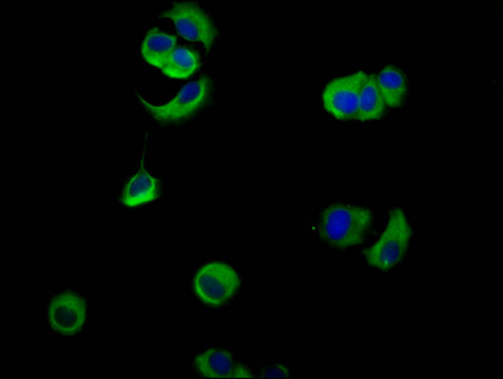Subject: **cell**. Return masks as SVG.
Segmentation results:
<instances>
[{"mask_svg": "<svg viewBox=\"0 0 503 379\" xmlns=\"http://www.w3.org/2000/svg\"><path fill=\"white\" fill-rule=\"evenodd\" d=\"M160 194L157 178L146 170L139 171L126 184L120 202L128 207H137L155 202Z\"/></svg>", "mask_w": 503, "mask_h": 379, "instance_id": "ba28073f", "label": "cell"}, {"mask_svg": "<svg viewBox=\"0 0 503 379\" xmlns=\"http://www.w3.org/2000/svg\"><path fill=\"white\" fill-rule=\"evenodd\" d=\"M200 66V58L196 52L186 47H178L171 55L162 73L170 79H186L196 73Z\"/></svg>", "mask_w": 503, "mask_h": 379, "instance_id": "4fadbf2b", "label": "cell"}, {"mask_svg": "<svg viewBox=\"0 0 503 379\" xmlns=\"http://www.w3.org/2000/svg\"><path fill=\"white\" fill-rule=\"evenodd\" d=\"M386 105L379 93L376 76H367L362 90H360L357 121H378L385 115Z\"/></svg>", "mask_w": 503, "mask_h": 379, "instance_id": "8fae6325", "label": "cell"}, {"mask_svg": "<svg viewBox=\"0 0 503 379\" xmlns=\"http://www.w3.org/2000/svg\"><path fill=\"white\" fill-rule=\"evenodd\" d=\"M373 214L369 207L333 205L321 214L320 234L337 248H350L360 244L371 228Z\"/></svg>", "mask_w": 503, "mask_h": 379, "instance_id": "6da1fadb", "label": "cell"}, {"mask_svg": "<svg viewBox=\"0 0 503 379\" xmlns=\"http://www.w3.org/2000/svg\"><path fill=\"white\" fill-rule=\"evenodd\" d=\"M411 235L407 214L400 207H395L389 213L384 233L366 252L367 264L379 271L396 267L407 254Z\"/></svg>", "mask_w": 503, "mask_h": 379, "instance_id": "7a4b0ae2", "label": "cell"}, {"mask_svg": "<svg viewBox=\"0 0 503 379\" xmlns=\"http://www.w3.org/2000/svg\"><path fill=\"white\" fill-rule=\"evenodd\" d=\"M197 374L206 378H230L235 369L233 356L220 348L206 349L195 359Z\"/></svg>", "mask_w": 503, "mask_h": 379, "instance_id": "30bf717a", "label": "cell"}, {"mask_svg": "<svg viewBox=\"0 0 503 379\" xmlns=\"http://www.w3.org/2000/svg\"><path fill=\"white\" fill-rule=\"evenodd\" d=\"M233 378H252L253 374L252 372L249 371V368H246L245 364H238L235 365V369H233Z\"/></svg>", "mask_w": 503, "mask_h": 379, "instance_id": "9a60e30c", "label": "cell"}, {"mask_svg": "<svg viewBox=\"0 0 503 379\" xmlns=\"http://www.w3.org/2000/svg\"><path fill=\"white\" fill-rule=\"evenodd\" d=\"M212 90V81L209 77H201L200 80L186 84L171 102L166 104H154L148 102L141 95L137 98L144 105V109L156 122L166 125V123H177L191 118L204 105L209 98Z\"/></svg>", "mask_w": 503, "mask_h": 379, "instance_id": "277c9868", "label": "cell"}, {"mask_svg": "<svg viewBox=\"0 0 503 379\" xmlns=\"http://www.w3.org/2000/svg\"><path fill=\"white\" fill-rule=\"evenodd\" d=\"M176 38L174 35L165 34L160 29L154 28L146 35L142 44V56L146 63L157 69H164L165 65L170 60L171 55L176 50Z\"/></svg>", "mask_w": 503, "mask_h": 379, "instance_id": "9c48e42d", "label": "cell"}, {"mask_svg": "<svg viewBox=\"0 0 503 379\" xmlns=\"http://www.w3.org/2000/svg\"><path fill=\"white\" fill-rule=\"evenodd\" d=\"M240 276L235 267L226 262L212 261L201 265L194 276V293L207 306L220 307L238 293Z\"/></svg>", "mask_w": 503, "mask_h": 379, "instance_id": "3957f363", "label": "cell"}, {"mask_svg": "<svg viewBox=\"0 0 503 379\" xmlns=\"http://www.w3.org/2000/svg\"><path fill=\"white\" fill-rule=\"evenodd\" d=\"M264 377H290V369L285 367L282 364L271 365V367L266 368Z\"/></svg>", "mask_w": 503, "mask_h": 379, "instance_id": "5bb4252c", "label": "cell"}, {"mask_svg": "<svg viewBox=\"0 0 503 379\" xmlns=\"http://www.w3.org/2000/svg\"><path fill=\"white\" fill-rule=\"evenodd\" d=\"M165 17L174 21L178 34L187 41L200 42L206 48L216 42V25L196 3H177L165 13Z\"/></svg>", "mask_w": 503, "mask_h": 379, "instance_id": "5b68a950", "label": "cell"}, {"mask_svg": "<svg viewBox=\"0 0 503 379\" xmlns=\"http://www.w3.org/2000/svg\"><path fill=\"white\" fill-rule=\"evenodd\" d=\"M367 76L368 75L366 74L357 73L330 81L323 93V104L327 112L339 121L356 118L360 90Z\"/></svg>", "mask_w": 503, "mask_h": 379, "instance_id": "52a82bcc", "label": "cell"}, {"mask_svg": "<svg viewBox=\"0 0 503 379\" xmlns=\"http://www.w3.org/2000/svg\"><path fill=\"white\" fill-rule=\"evenodd\" d=\"M376 80L385 105L388 108L401 106L407 93V77L404 74L395 67H387L379 73Z\"/></svg>", "mask_w": 503, "mask_h": 379, "instance_id": "7c38bea8", "label": "cell"}, {"mask_svg": "<svg viewBox=\"0 0 503 379\" xmlns=\"http://www.w3.org/2000/svg\"><path fill=\"white\" fill-rule=\"evenodd\" d=\"M87 320V304L80 294L64 291L51 300L47 307V322L51 329L65 336L79 334Z\"/></svg>", "mask_w": 503, "mask_h": 379, "instance_id": "8992f818", "label": "cell"}]
</instances>
